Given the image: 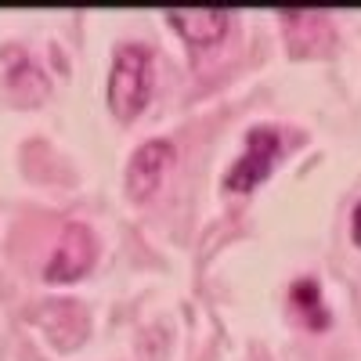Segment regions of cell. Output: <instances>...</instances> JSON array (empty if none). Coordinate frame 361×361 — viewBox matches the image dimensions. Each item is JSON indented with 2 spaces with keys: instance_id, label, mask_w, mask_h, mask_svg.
<instances>
[{
  "instance_id": "3",
  "label": "cell",
  "mask_w": 361,
  "mask_h": 361,
  "mask_svg": "<svg viewBox=\"0 0 361 361\" xmlns=\"http://www.w3.org/2000/svg\"><path fill=\"white\" fill-rule=\"evenodd\" d=\"M170 163H173V145L170 141L156 137V141L141 145L137 152L130 156V163H127V192L134 199H141V202L152 199L156 188L163 185Z\"/></svg>"
},
{
  "instance_id": "7",
  "label": "cell",
  "mask_w": 361,
  "mask_h": 361,
  "mask_svg": "<svg viewBox=\"0 0 361 361\" xmlns=\"http://www.w3.org/2000/svg\"><path fill=\"white\" fill-rule=\"evenodd\" d=\"M354 238H357V243H361V202L354 206Z\"/></svg>"
},
{
  "instance_id": "5",
  "label": "cell",
  "mask_w": 361,
  "mask_h": 361,
  "mask_svg": "<svg viewBox=\"0 0 361 361\" xmlns=\"http://www.w3.org/2000/svg\"><path fill=\"white\" fill-rule=\"evenodd\" d=\"M170 25L177 29L180 37L195 47H206V44H217L228 29V15L224 11H170L166 15Z\"/></svg>"
},
{
  "instance_id": "2",
  "label": "cell",
  "mask_w": 361,
  "mask_h": 361,
  "mask_svg": "<svg viewBox=\"0 0 361 361\" xmlns=\"http://www.w3.org/2000/svg\"><path fill=\"white\" fill-rule=\"evenodd\" d=\"M279 152H282L279 130H271V127L250 130V137H246V156L228 170V180H224V185H228L231 192H250L253 185H260V180L271 173V166H275Z\"/></svg>"
},
{
  "instance_id": "1",
  "label": "cell",
  "mask_w": 361,
  "mask_h": 361,
  "mask_svg": "<svg viewBox=\"0 0 361 361\" xmlns=\"http://www.w3.org/2000/svg\"><path fill=\"white\" fill-rule=\"evenodd\" d=\"M152 83H156V66H152V51L141 44H123L112 58L109 69V109L119 116L123 123L152 102Z\"/></svg>"
},
{
  "instance_id": "6",
  "label": "cell",
  "mask_w": 361,
  "mask_h": 361,
  "mask_svg": "<svg viewBox=\"0 0 361 361\" xmlns=\"http://www.w3.org/2000/svg\"><path fill=\"white\" fill-rule=\"evenodd\" d=\"M293 300H296L300 307H304V314H307V322H311V325H325L322 296H318V286H314V282H300V286L293 289Z\"/></svg>"
},
{
  "instance_id": "4",
  "label": "cell",
  "mask_w": 361,
  "mask_h": 361,
  "mask_svg": "<svg viewBox=\"0 0 361 361\" xmlns=\"http://www.w3.org/2000/svg\"><path fill=\"white\" fill-rule=\"evenodd\" d=\"M90 260H94V235L83 224H69L62 231V238H58L44 275H47V282H73L90 267Z\"/></svg>"
}]
</instances>
